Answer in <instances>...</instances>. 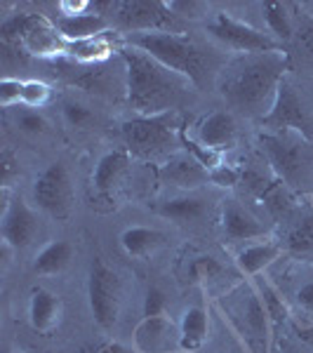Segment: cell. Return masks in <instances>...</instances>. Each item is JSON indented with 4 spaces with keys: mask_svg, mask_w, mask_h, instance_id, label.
I'll return each instance as SVG.
<instances>
[{
    "mask_svg": "<svg viewBox=\"0 0 313 353\" xmlns=\"http://www.w3.org/2000/svg\"><path fill=\"white\" fill-rule=\"evenodd\" d=\"M290 57L285 50L233 57L219 73V94L233 111L259 116L271 111L276 92L285 81Z\"/></svg>",
    "mask_w": 313,
    "mask_h": 353,
    "instance_id": "obj_1",
    "label": "cell"
},
{
    "mask_svg": "<svg viewBox=\"0 0 313 353\" xmlns=\"http://www.w3.org/2000/svg\"><path fill=\"white\" fill-rule=\"evenodd\" d=\"M121 59L125 64V90L128 101L137 116H163L172 113L193 88L184 76L165 68L161 61L144 54L134 48H121Z\"/></svg>",
    "mask_w": 313,
    "mask_h": 353,
    "instance_id": "obj_2",
    "label": "cell"
},
{
    "mask_svg": "<svg viewBox=\"0 0 313 353\" xmlns=\"http://www.w3.org/2000/svg\"><path fill=\"white\" fill-rule=\"evenodd\" d=\"M214 309L219 311L224 325L238 339L245 353H271L273 334L271 318L264 309V301L257 290V283L245 281L236 283L214 299Z\"/></svg>",
    "mask_w": 313,
    "mask_h": 353,
    "instance_id": "obj_3",
    "label": "cell"
},
{
    "mask_svg": "<svg viewBox=\"0 0 313 353\" xmlns=\"http://www.w3.org/2000/svg\"><path fill=\"white\" fill-rule=\"evenodd\" d=\"M128 45L153 57L170 71L184 76L193 83V88H201L203 76L208 71V59H205V50L193 38L172 31H149L130 33Z\"/></svg>",
    "mask_w": 313,
    "mask_h": 353,
    "instance_id": "obj_4",
    "label": "cell"
},
{
    "mask_svg": "<svg viewBox=\"0 0 313 353\" xmlns=\"http://www.w3.org/2000/svg\"><path fill=\"white\" fill-rule=\"evenodd\" d=\"M208 36L217 41L221 48L231 50L236 54H261V52H278L283 43H278L269 31L252 26L250 21L236 19L229 12H217L205 26Z\"/></svg>",
    "mask_w": 313,
    "mask_h": 353,
    "instance_id": "obj_5",
    "label": "cell"
},
{
    "mask_svg": "<svg viewBox=\"0 0 313 353\" xmlns=\"http://www.w3.org/2000/svg\"><path fill=\"white\" fill-rule=\"evenodd\" d=\"M123 285L118 273L101 257H94L88 269V306L92 321L101 330H113L121 316Z\"/></svg>",
    "mask_w": 313,
    "mask_h": 353,
    "instance_id": "obj_6",
    "label": "cell"
},
{
    "mask_svg": "<svg viewBox=\"0 0 313 353\" xmlns=\"http://www.w3.org/2000/svg\"><path fill=\"white\" fill-rule=\"evenodd\" d=\"M181 128L172 123L170 113L163 116H137L123 123V139L132 156L153 158L168 153L170 146H177ZM181 144V141H179Z\"/></svg>",
    "mask_w": 313,
    "mask_h": 353,
    "instance_id": "obj_7",
    "label": "cell"
},
{
    "mask_svg": "<svg viewBox=\"0 0 313 353\" xmlns=\"http://www.w3.org/2000/svg\"><path fill=\"white\" fill-rule=\"evenodd\" d=\"M259 141L276 179H281L290 189L297 186L299 176L304 174L309 139L297 132H261Z\"/></svg>",
    "mask_w": 313,
    "mask_h": 353,
    "instance_id": "obj_8",
    "label": "cell"
},
{
    "mask_svg": "<svg viewBox=\"0 0 313 353\" xmlns=\"http://www.w3.org/2000/svg\"><path fill=\"white\" fill-rule=\"evenodd\" d=\"M31 196L33 205L38 210L48 212L50 217L66 219L71 214L73 205V184L66 165L61 161H54L45 170H41L36 179H33Z\"/></svg>",
    "mask_w": 313,
    "mask_h": 353,
    "instance_id": "obj_9",
    "label": "cell"
},
{
    "mask_svg": "<svg viewBox=\"0 0 313 353\" xmlns=\"http://www.w3.org/2000/svg\"><path fill=\"white\" fill-rule=\"evenodd\" d=\"M261 128H266V132H297L306 137V139H311L309 113L301 104L297 90L287 81H283L281 88H278L271 111L261 118Z\"/></svg>",
    "mask_w": 313,
    "mask_h": 353,
    "instance_id": "obj_10",
    "label": "cell"
},
{
    "mask_svg": "<svg viewBox=\"0 0 313 353\" xmlns=\"http://www.w3.org/2000/svg\"><path fill=\"white\" fill-rule=\"evenodd\" d=\"M134 353H181L179 321H172L170 313L163 316H144L132 332Z\"/></svg>",
    "mask_w": 313,
    "mask_h": 353,
    "instance_id": "obj_11",
    "label": "cell"
},
{
    "mask_svg": "<svg viewBox=\"0 0 313 353\" xmlns=\"http://www.w3.org/2000/svg\"><path fill=\"white\" fill-rule=\"evenodd\" d=\"M111 10L116 12L113 14L116 24L128 33L165 31L168 21L172 19L168 3L161 0H123V3H113Z\"/></svg>",
    "mask_w": 313,
    "mask_h": 353,
    "instance_id": "obj_12",
    "label": "cell"
},
{
    "mask_svg": "<svg viewBox=\"0 0 313 353\" xmlns=\"http://www.w3.org/2000/svg\"><path fill=\"white\" fill-rule=\"evenodd\" d=\"M41 231L36 210L28 205L21 196H14L5 203L3 221H0V233H3V245L10 250H26L28 245L36 241Z\"/></svg>",
    "mask_w": 313,
    "mask_h": 353,
    "instance_id": "obj_13",
    "label": "cell"
},
{
    "mask_svg": "<svg viewBox=\"0 0 313 353\" xmlns=\"http://www.w3.org/2000/svg\"><path fill=\"white\" fill-rule=\"evenodd\" d=\"M219 229L226 243H252L269 238V229L252 210L236 198H224L219 205Z\"/></svg>",
    "mask_w": 313,
    "mask_h": 353,
    "instance_id": "obj_14",
    "label": "cell"
},
{
    "mask_svg": "<svg viewBox=\"0 0 313 353\" xmlns=\"http://www.w3.org/2000/svg\"><path fill=\"white\" fill-rule=\"evenodd\" d=\"M17 43H21L26 52L38 57L66 52V41L59 36L54 21H48L43 14H24V24H21Z\"/></svg>",
    "mask_w": 313,
    "mask_h": 353,
    "instance_id": "obj_15",
    "label": "cell"
},
{
    "mask_svg": "<svg viewBox=\"0 0 313 353\" xmlns=\"http://www.w3.org/2000/svg\"><path fill=\"white\" fill-rule=\"evenodd\" d=\"M205 149L214 151V153H224L231 151L238 144V123L233 118L231 111H212L208 116H203L196 125V137Z\"/></svg>",
    "mask_w": 313,
    "mask_h": 353,
    "instance_id": "obj_16",
    "label": "cell"
},
{
    "mask_svg": "<svg viewBox=\"0 0 313 353\" xmlns=\"http://www.w3.org/2000/svg\"><path fill=\"white\" fill-rule=\"evenodd\" d=\"M158 176L165 184H174L179 189H198L210 181V170L189 151H177L170 153L168 161L158 168Z\"/></svg>",
    "mask_w": 313,
    "mask_h": 353,
    "instance_id": "obj_17",
    "label": "cell"
},
{
    "mask_svg": "<svg viewBox=\"0 0 313 353\" xmlns=\"http://www.w3.org/2000/svg\"><path fill=\"white\" fill-rule=\"evenodd\" d=\"M283 252H285V248H283L281 241H276V238H261V241H252L238 250L236 266L241 271V276L254 281L271 264H276Z\"/></svg>",
    "mask_w": 313,
    "mask_h": 353,
    "instance_id": "obj_18",
    "label": "cell"
},
{
    "mask_svg": "<svg viewBox=\"0 0 313 353\" xmlns=\"http://www.w3.org/2000/svg\"><path fill=\"white\" fill-rule=\"evenodd\" d=\"M61 316H64V304L61 297L48 288H33L28 297V323L36 332L50 334L54 327H59Z\"/></svg>",
    "mask_w": 313,
    "mask_h": 353,
    "instance_id": "obj_19",
    "label": "cell"
},
{
    "mask_svg": "<svg viewBox=\"0 0 313 353\" xmlns=\"http://www.w3.org/2000/svg\"><path fill=\"white\" fill-rule=\"evenodd\" d=\"M54 26L66 43H81V41H90V38H97V36H101V33H106L109 21L99 12L59 14Z\"/></svg>",
    "mask_w": 313,
    "mask_h": 353,
    "instance_id": "obj_20",
    "label": "cell"
},
{
    "mask_svg": "<svg viewBox=\"0 0 313 353\" xmlns=\"http://www.w3.org/2000/svg\"><path fill=\"white\" fill-rule=\"evenodd\" d=\"M179 334H181V351L184 353H198L208 344L210 313L205 309V304H189L181 311Z\"/></svg>",
    "mask_w": 313,
    "mask_h": 353,
    "instance_id": "obj_21",
    "label": "cell"
},
{
    "mask_svg": "<svg viewBox=\"0 0 313 353\" xmlns=\"http://www.w3.org/2000/svg\"><path fill=\"white\" fill-rule=\"evenodd\" d=\"M130 168V151L128 149H113L97 161L92 170V189L101 196L109 193L121 184L123 174Z\"/></svg>",
    "mask_w": 313,
    "mask_h": 353,
    "instance_id": "obj_22",
    "label": "cell"
},
{
    "mask_svg": "<svg viewBox=\"0 0 313 353\" xmlns=\"http://www.w3.org/2000/svg\"><path fill=\"white\" fill-rule=\"evenodd\" d=\"M118 241H121V248L128 257L146 259L163 248L168 236H165V231L153 229V226H128V229H123Z\"/></svg>",
    "mask_w": 313,
    "mask_h": 353,
    "instance_id": "obj_23",
    "label": "cell"
},
{
    "mask_svg": "<svg viewBox=\"0 0 313 353\" xmlns=\"http://www.w3.org/2000/svg\"><path fill=\"white\" fill-rule=\"evenodd\" d=\"M73 257H76V245L66 241V238H57L36 254L33 271L41 273V276H57V273H64L71 266Z\"/></svg>",
    "mask_w": 313,
    "mask_h": 353,
    "instance_id": "obj_24",
    "label": "cell"
},
{
    "mask_svg": "<svg viewBox=\"0 0 313 353\" xmlns=\"http://www.w3.org/2000/svg\"><path fill=\"white\" fill-rule=\"evenodd\" d=\"M158 214L170 221H177V224H193V221H201L208 214V201L198 196L168 198V201L158 205Z\"/></svg>",
    "mask_w": 313,
    "mask_h": 353,
    "instance_id": "obj_25",
    "label": "cell"
},
{
    "mask_svg": "<svg viewBox=\"0 0 313 353\" xmlns=\"http://www.w3.org/2000/svg\"><path fill=\"white\" fill-rule=\"evenodd\" d=\"M283 248L294 257H311L313 254V205L306 212L294 217L290 229L283 236Z\"/></svg>",
    "mask_w": 313,
    "mask_h": 353,
    "instance_id": "obj_26",
    "label": "cell"
},
{
    "mask_svg": "<svg viewBox=\"0 0 313 353\" xmlns=\"http://www.w3.org/2000/svg\"><path fill=\"white\" fill-rule=\"evenodd\" d=\"M261 17H264L269 33L278 43L294 41V17L290 14V8L285 3H276V0L264 3L261 5Z\"/></svg>",
    "mask_w": 313,
    "mask_h": 353,
    "instance_id": "obj_27",
    "label": "cell"
},
{
    "mask_svg": "<svg viewBox=\"0 0 313 353\" xmlns=\"http://www.w3.org/2000/svg\"><path fill=\"white\" fill-rule=\"evenodd\" d=\"M254 283H257V281H254ZM257 290H259V294H261V301H264V309H266V313H269V318H271V325L278 332V330H281L290 321L292 311H290L287 301L283 299L281 290L273 285V283L266 281V278L257 283Z\"/></svg>",
    "mask_w": 313,
    "mask_h": 353,
    "instance_id": "obj_28",
    "label": "cell"
},
{
    "mask_svg": "<svg viewBox=\"0 0 313 353\" xmlns=\"http://www.w3.org/2000/svg\"><path fill=\"white\" fill-rule=\"evenodd\" d=\"M66 52L78 61H104L113 52V43L106 38V33H101L90 41L66 43Z\"/></svg>",
    "mask_w": 313,
    "mask_h": 353,
    "instance_id": "obj_29",
    "label": "cell"
},
{
    "mask_svg": "<svg viewBox=\"0 0 313 353\" xmlns=\"http://www.w3.org/2000/svg\"><path fill=\"white\" fill-rule=\"evenodd\" d=\"M52 90L43 81H24V92H21V106L26 109H41L50 101Z\"/></svg>",
    "mask_w": 313,
    "mask_h": 353,
    "instance_id": "obj_30",
    "label": "cell"
},
{
    "mask_svg": "<svg viewBox=\"0 0 313 353\" xmlns=\"http://www.w3.org/2000/svg\"><path fill=\"white\" fill-rule=\"evenodd\" d=\"M221 271H224V266H221L214 257H210V254H201V257H196L189 264L191 278H193V281H198V283L210 281V278H217Z\"/></svg>",
    "mask_w": 313,
    "mask_h": 353,
    "instance_id": "obj_31",
    "label": "cell"
},
{
    "mask_svg": "<svg viewBox=\"0 0 313 353\" xmlns=\"http://www.w3.org/2000/svg\"><path fill=\"white\" fill-rule=\"evenodd\" d=\"M21 92H24V81L5 76L3 81H0V106H3V109H14V106H19Z\"/></svg>",
    "mask_w": 313,
    "mask_h": 353,
    "instance_id": "obj_32",
    "label": "cell"
},
{
    "mask_svg": "<svg viewBox=\"0 0 313 353\" xmlns=\"http://www.w3.org/2000/svg\"><path fill=\"white\" fill-rule=\"evenodd\" d=\"M294 41L313 59V14H297V19H294Z\"/></svg>",
    "mask_w": 313,
    "mask_h": 353,
    "instance_id": "obj_33",
    "label": "cell"
},
{
    "mask_svg": "<svg viewBox=\"0 0 313 353\" xmlns=\"http://www.w3.org/2000/svg\"><path fill=\"white\" fill-rule=\"evenodd\" d=\"M243 170H236L233 165L221 163L217 168L210 170V184L221 186V189H233L236 184H241Z\"/></svg>",
    "mask_w": 313,
    "mask_h": 353,
    "instance_id": "obj_34",
    "label": "cell"
},
{
    "mask_svg": "<svg viewBox=\"0 0 313 353\" xmlns=\"http://www.w3.org/2000/svg\"><path fill=\"white\" fill-rule=\"evenodd\" d=\"M17 128L28 134H43L48 130V121L33 109H19L17 111Z\"/></svg>",
    "mask_w": 313,
    "mask_h": 353,
    "instance_id": "obj_35",
    "label": "cell"
},
{
    "mask_svg": "<svg viewBox=\"0 0 313 353\" xmlns=\"http://www.w3.org/2000/svg\"><path fill=\"white\" fill-rule=\"evenodd\" d=\"M64 118L71 128H88L94 121V113L88 106L78 104V101H66L64 104Z\"/></svg>",
    "mask_w": 313,
    "mask_h": 353,
    "instance_id": "obj_36",
    "label": "cell"
},
{
    "mask_svg": "<svg viewBox=\"0 0 313 353\" xmlns=\"http://www.w3.org/2000/svg\"><path fill=\"white\" fill-rule=\"evenodd\" d=\"M168 313V297L161 288H149L144 297V316H163Z\"/></svg>",
    "mask_w": 313,
    "mask_h": 353,
    "instance_id": "obj_37",
    "label": "cell"
},
{
    "mask_svg": "<svg viewBox=\"0 0 313 353\" xmlns=\"http://www.w3.org/2000/svg\"><path fill=\"white\" fill-rule=\"evenodd\" d=\"M170 14H177V17H186V19H198L203 12H208V5L205 3H184V0H174V3H168Z\"/></svg>",
    "mask_w": 313,
    "mask_h": 353,
    "instance_id": "obj_38",
    "label": "cell"
},
{
    "mask_svg": "<svg viewBox=\"0 0 313 353\" xmlns=\"http://www.w3.org/2000/svg\"><path fill=\"white\" fill-rule=\"evenodd\" d=\"M294 299H297V309L301 311V316L309 323H313V281L304 283V285L297 290Z\"/></svg>",
    "mask_w": 313,
    "mask_h": 353,
    "instance_id": "obj_39",
    "label": "cell"
},
{
    "mask_svg": "<svg viewBox=\"0 0 313 353\" xmlns=\"http://www.w3.org/2000/svg\"><path fill=\"white\" fill-rule=\"evenodd\" d=\"M10 353H43V351H10Z\"/></svg>",
    "mask_w": 313,
    "mask_h": 353,
    "instance_id": "obj_40",
    "label": "cell"
},
{
    "mask_svg": "<svg viewBox=\"0 0 313 353\" xmlns=\"http://www.w3.org/2000/svg\"><path fill=\"white\" fill-rule=\"evenodd\" d=\"M311 10H313V3H311Z\"/></svg>",
    "mask_w": 313,
    "mask_h": 353,
    "instance_id": "obj_41",
    "label": "cell"
},
{
    "mask_svg": "<svg viewBox=\"0 0 313 353\" xmlns=\"http://www.w3.org/2000/svg\"><path fill=\"white\" fill-rule=\"evenodd\" d=\"M181 353H184V351H181Z\"/></svg>",
    "mask_w": 313,
    "mask_h": 353,
    "instance_id": "obj_42",
    "label": "cell"
},
{
    "mask_svg": "<svg viewBox=\"0 0 313 353\" xmlns=\"http://www.w3.org/2000/svg\"><path fill=\"white\" fill-rule=\"evenodd\" d=\"M311 205H313V203H311Z\"/></svg>",
    "mask_w": 313,
    "mask_h": 353,
    "instance_id": "obj_43",
    "label": "cell"
}]
</instances>
